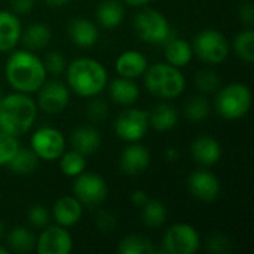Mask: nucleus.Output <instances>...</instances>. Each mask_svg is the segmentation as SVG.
I'll return each mask as SVG.
<instances>
[{
    "label": "nucleus",
    "instance_id": "nucleus-31",
    "mask_svg": "<svg viewBox=\"0 0 254 254\" xmlns=\"http://www.w3.org/2000/svg\"><path fill=\"white\" fill-rule=\"evenodd\" d=\"M118 253L121 254H153L156 249L150 243V240L141 235H128L119 241Z\"/></svg>",
    "mask_w": 254,
    "mask_h": 254
},
{
    "label": "nucleus",
    "instance_id": "nucleus-3",
    "mask_svg": "<svg viewBox=\"0 0 254 254\" xmlns=\"http://www.w3.org/2000/svg\"><path fill=\"white\" fill-rule=\"evenodd\" d=\"M37 118V104L28 94L13 92L0 100V131L13 137L28 132Z\"/></svg>",
    "mask_w": 254,
    "mask_h": 254
},
{
    "label": "nucleus",
    "instance_id": "nucleus-40",
    "mask_svg": "<svg viewBox=\"0 0 254 254\" xmlns=\"http://www.w3.org/2000/svg\"><path fill=\"white\" fill-rule=\"evenodd\" d=\"M95 223H97L98 229L103 231V232H113L115 228H116V219L109 211L98 213L97 217H95Z\"/></svg>",
    "mask_w": 254,
    "mask_h": 254
},
{
    "label": "nucleus",
    "instance_id": "nucleus-22",
    "mask_svg": "<svg viewBox=\"0 0 254 254\" xmlns=\"http://www.w3.org/2000/svg\"><path fill=\"white\" fill-rule=\"evenodd\" d=\"M70 143H71L73 150H77L79 153L88 156V155L95 153L100 149L101 132L91 125L79 127L71 132Z\"/></svg>",
    "mask_w": 254,
    "mask_h": 254
},
{
    "label": "nucleus",
    "instance_id": "nucleus-29",
    "mask_svg": "<svg viewBox=\"0 0 254 254\" xmlns=\"http://www.w3.org/2000/svg\"><path fill=\"white\" fill-rule=\"evenodd\" d=\"M60 159V170L65 177L74 179L83 171H86V156L79 153L77 150H68L58 158Z\"/></svg>",
    "mask_w": 254,
    "mask_h": 254
},
{
    "label": "nucleus",
    "instance_id": "nucleus-46",
    "mask_svg": "<svg viewBox=\"0 0 254 254\" xmlns=\"http://www.w3.org/2000/svg\"><path fill=\"white\" fill-rule=\"evenodd\" d=\"M49 7H63L65 6L70 0H43Z\"/></svg>",
    "mask_w": 254,
    "mask_h": 254
},
{
    "label": "nucleus",
    "instance_id": "nucleus-4",
    "mask_svg": "<svg viewBox=\"0 0 254 254\" xmlns=\"http://www.w3.org/2000/svg\"><path fill=\"white\" fill-rule=\"evenodd\" d=\"M144 85L150 94L162 100L180 97L186 89V77L180 68L168 63H156L144 71Z\"/></svg>",
    "mask_w": 254,
    "mask_h": 254
},
{
    "label": "nucleus",
    "instance_id": "nucleus-34",
    "mask_svg": "<svg viewBox=\"0 0 254 254\" xmlns=\"http://www.w3.org/2000/svg\"><path fill=\"white\" fill-rule=\"evenodd\" d=\"M196 88L204 94H214L222 86V80L219 74L213 70H201L195 76Z\"/></svg>",
    "mask_w": 254,
    "mask_h": 254
},
{
    "label": "nucleus",
    "instance_id": "nucleus-37",
    "mask_svg": "<svg viewBox=\"0 0 254 254\" xmlns=\"http://www.w3.org/2000/svg\"><path fill=\"white\" fill-rule=\"evenodd\" d=\"M109 115V106L107 103L103 100V98H98L97 97H91L88 104H86V116L94 121V122H98V121H103L106 119V116Z\"/></svg>",
    "mask_w": 254,
    "mask_h": 254
},
{
    "label": "nucleus",
    "instance_id": "nucleus-38",
    "mask_svg": "<svg viewBox=\"0 0 254 254\" xmlns=\"http://www.w3.org/2000/svg\"><path fill=\"white\" fill-rule=\"evenodd\" d=\"M49 220H51V213H49V210L45 205L36 204V205L30 207V210H28V222L34 228L43 229V228L48 226Z\"/></svg>",
    "mask_w": 254,
    "mask_h": 254
},
{
    "label": "nucleus",
    "instance_id": "nucleus-2",
    "mask_svg": "<svg viewBox=\"0 0 254 254\" xmlns=\"http://www.w3.org/2000/svg\"><path fill=\"white\" fill-rule=\"evenodd\" d=\"M67 86L83 98L100 95L109 83V74L106 67L89 57H80L73 60L65 67Z\"/></svg>",
    "mask_w": 254,
    "mask_h": 254
},
{
    "label": "nucleus",
    "instance_id": "nucleus-17",
    "mask_svg": "<svg viewBox=\"0 0 254 254\" xmlns=\"http://www.w3.org/2000/svg\"><path fill=\"white\" fill-rule=\"evenodd\" d=\"M83 205L73 195H65L57 199L52 207V217L57 225L63 228H71L82 219Z\"/></svg>",
    "mask_w": 254,
    "mask_h": 254
},
{
    "label": "nucleus",
    "instance_id": "nucleus-19",
    "mask_svg": "<svg viewBox=\"0 0 254 254\" xmlns=\"http://www.w3.org/2000/svg\"><path fill=\"white\" fill-rule=\"evenodd\" d=\"M21 21L12 10H0V52H10L21 40Z\"/></svg>",
    "mask_w": 254,
    "mask_h": 254
},
{
    "label": "nucleus",
    "instance_id": "nucleus-32",
    "mask_svg": "<svg viewBox=\"0 0 254 254\" xmlns=\"http://www.w3.org/2000/svg\"><path fill=\"white\" fill-rule=\"evenodd\" d=\"M234 51L240 60L247 64L254 61V31L252 28H246L238 33L234 39Z\"/></svg>",
    "mask_w": 254,
    "mask_h": 254
},
{
    "label": "nucleus",
    "instance_id": "nucleus-28",
    "mask_svg": "<svg viewBox=\"0 0 254 254\" xmlns=\"http://www.w3.org/2000/svg\"><path fill=\"white\" fill-rule=\"evenodd\" d=\"M39 162H40V159L31 150V147L30 149H22L19 146V149L16 150L13 158L9 161L7 167L16 176H28V174H33L37 170Z\"/></svg>",
    "mask_w": 254,
    "mask_h": 254
},
{
    "label": "nucleus",
    "instance_id": "nucleus-23",
    "mask_svg": "<svg viewBox=\"0 0 254 254\" xmlns=\"http://www.w3.org/2000/svg\"><path fill=\"white\" fill-rule=\"evenodd\" d=\"M193 58V49L192 45L183 39L171 37L165 43V60L168 64L182 68L186 67Z\"/></svg>",
    "mask_w": 254,
    "mask_h": 254
},
{
    "label": "nucleus",
    "instance_id": "nucleus-26",
    "mask_svg": "<svg viewBox=\"0 0 254 254\" xmlns=\"http://www.w3.org/2000/svg\"><path fill=\"white\" fill-rule=\"evenodd\" d=\"M52 39L51 28L43 22H34L21 33V40L28 51L43 49Z\"/></svg>",
    "mask_w": 254,
    "mask_h": 254
},
{
    "label": "nucleus",
    "instance_id": "nucleus-6",
    "mask_svg": "<svg viewBox=\"0 0 254 254\" xmlns=\"http://www.w3.org/2000/svg\"><path fill=\"white\" fill-rule=\"evenodd\" d=\"M134 31L146 43L165 45L174 37L173 27L167 16L156 9H143L134 18Z\"/></svg>",
    "mask_w": 254,
    "mask_h": 254
},
{
    "label": "nucleus",
    "instance_id": "nucleus-48",
    "mask_svg": "<svg viewBox=\"0 0 254 254\" xmlns=\"http://www.w3.org/2000/svg\"><path fill=\"white\" fill-rule=\"evenodd\" d=\"M3 235H4V226H3V223L0 222V240L3 238Z\"/></svg>",
    "mask_w": 254,
    "mask_h": 254
},
{
    "label": "nucleus",
    "instance_id": "nucleus-39",
    "mask_svg": "<svg viewBox=\"0 0 254 254\" xmlns=\"http://www.w3.org/2000/svg\"><path fill=\"white\" fill-rule=\"evenodd\" d=\"M207 247H208V252L220 254V253H226V252L229 250L231 244H229V240H228L225 235L216 234V235H213V237L208 240Z\"/></svg>",
    "mask_w": 254,
    "mask_h": 254
},
{
    "label": "nucleus",
    "instance_id": "nucleus-24",
    "mask_svg": "<svg viewBox=\"0 0 254 254\" xmlns=\"http://www.w3.org/2000/svg\"><path fill=\"white\" fill-rule=\"evenodd\" d=\"M179 122V113L174 106L168 103L156 104L149 113V127L159 132H165L173 129Z\"/></svg>",
    "mask_w": 254,
    "mask_h": 254
},
{
    "label": "nucleus",
    "instance_id": "nucleus-35",
    "mask_svg": "<svg viewBox=\"0 0 254 254\" xmlns=\"http://www.w3.org/2000/svg\"><path fill=\"white\" fill-rule=\"evenodd\" d=\"M18 149H19L18 138L4 131H0V167L7 165Z\"/></svg>",
    "mask_w": 254,
    "mask_h": 254
},
{
    "label": "nucleus",
    "instance_id": "nucleus-16",
    "mask_svg": "<svg viewBox=\"0 0 254 254\" xmlns=\"http://www.w3.org/2000/svg\"><path fill=\"white\" fill-rule=\"evenodd\" d=\"M190 155L195 162L204 167L216 165L222 158V146L220 143L207 134L196 137L190 144Z\"/></svg>",
    "mask_w": 254,
    "mask_h": 254
},
{
    "label": "nucleus",
    "instance_id": "nucleus-12",
    "mask_svg": "<svg viewBox=\"0 0 254 254\" xmlns=\"http://www.w3.org/2000/svg\"><path fill=\"white\" fill-rule=\"evenodd\" d=\"M70 101V88L60 80H49L37 89V109L46 115H60Z\"/></svg>",
    "mask_w": 254,
    "mask_h": 254
},
{
    "label": "nucleus",
    "instance_id": "nucleus-47",
    "mask_svg": "<svg viewBox=\"0 0 254 254\" xmlns=\"http://www.w3.org/2000/svg\"><path fill=\"white\" fill-rule=\"evenodd\" d=\"M9 253V250H7V247H4L1 243H0V254H7Z\"/></svg>",
    "mask_w": 254,
    "mask_h": 254
},
{
    "label": "nucleus",
    "instance_id": "nucleus-21",
    "mask_svg": "<svg viewBox=\"0 0 254 254\" xmlns=\"http://www.w3.org/2000/svg\"><path fill=\"white\" fill-rule=\"evenodd\" d=\"M107 86H109V95L112 101L119 106L129 107L140 97V88L134 79H127V77L119 76L113 79L110 83H107Z\"/></svg>",
    "mask_w": 254,
    "mask_h": 254
},
{
    "label": "nucleus",
    "instance_id": "nucleus-8",
    "mask_svg": "<svg viewBox=\"0 0 254 254\" xmlns=\"http://www.w3.org/2000/svg\"><path fill=\"white\" fill-rule=\"evenodd\" d=\"M201 235L189 223H176L167 229L162 240V252L167 254H193L199 250Z\"/></svg>",
    "mask_w": 254,
    "mask_h": 254
},
{
    "label": "nucleus",
    "instance_id": "nucleus-43",
    "mask_svg": "<svg viewBox=\"0 0 254 254\" xmlns=\"http://www.w3.org/2000/svg\"><path fill=\"white\" fill-rule=\"evenodd\" d=\"M149 201V195L144 192V190H135V192H132V195H131V202L135 205V207H143L146 202Z\"/></svg>",
    "mask_w": 254,
    "mask_h": 254
},
{
    "label": "nucleus",
    "instance_id": "nucleus-42",
    "mask_svg": "<svg viewBox=\"0 0 254 254\" xmlns=\"http://www.w3.org/2000/svg\"><path fill=\"white\" fill-rule=\"evenodd\" d=\"M240 18L243 22H246L249 27H252L254 24V9L252 1H246L241 4L240 7Z\"/></svg>",
    "mask_w": 254,
    "mask_h": 254
},
{
    "label": "nucleus",
    "instance_id": "nucleus-30",
    "mask_svg": "<svg viewBox=\"0 0 254 254\" xmlns=\"http://www.w3.org/2000/svg\"><path fill=\"white\" fill-rule=\"evenodd\" d=\"M167 208L162 202L156 199H149L141 207V220L149 228H159L167 220Z\"/></svg>",
    "mask_w": 254,
    "mask_h": 254
},
{
    "label": "nucleus",
    "instance_id": "nucleus-27",
    "mask_svg": "<svg viewBox=\"0 0 254 254\" xmlns=\"http://www.w3.org/2000/svg\"><path fill=\"white\" fill-rule=\"evenodd\" d=\"M7 250L13 253H28L36 247L34 234L25 226H15L6 237Z\"/></svg>",
    "mask_w": 254,
    "mask_h": 254
},
{
    "label": "nucleus",
    "instance_id": "nucleus-41",
    "mask_svg": "<svg viewBox=\"0 0 254 254\" xmlns=\"http://www.w3.org/2000/svg\"><path fill=\"white\" fill-rule=\"evenodd\" d=\"M34 7V0H10V9L13 13H28L31 12V9Z\"/></svg>",
    "mask_w": 254,
    "mask_h": 254
},
{
    "label": "nucleus",
    "instance_id": "nucleus-20",
    "mask_svg": "<svg viewBox=\"0 0 254 254\" xmlns=\"http://www.w3.org/2000/svg\"><path fill=\"white\" fill-rule=\"evenodd\" d=\"M67 31L70 40L79 48H92L100 39L98 27L92 21L85 18H76L70 21Z\"/></svg>",
    "mask_w": 254,
    "mask_h": 254
},
{
    "label": "nucleus",
    "instance_id": "nucleus-49",
    "mask_svg": "<svg viewBox=\"0 0 254 254\" xmlns=\"http://www.w3.org/2000/svg\"><path fill=\"white\" fill-rule=\"evenodd\" d=\"M0 100H1V95H0Z\"/></svg>",
    "mask_w": 254,
    "mask_h": 254
},
{
    "label": "nucleus",
    "instance_id": "nucleus-5",
    "mask_svg": "<svg viewBox=\"0 0 254 254\" xmlns=\"http://www.w3.org/2000/svg\"><path fill=\"white\" fill-rule=\"evenodd\" d=\"M253 104L252 89L246 83H229L220 86L216 94L214 107L217 113L226 121H238L247 116Z\"/></svg>",
    "mask_w": 254,
    "mask_h": 254
},
{
    "label": "nucleus",
    "instance_id": "nucleus-18",
    "mask_svg": "<svg viewBox=\"0 0 254 254\" xmlns=\"http://www.w3.org/2000/svg\"><path fill=\"white\" fill-rule=\"evenodd\" d=\"M149 67V61L144 54L138 51H125L122 52L115 63L116 73L121 77L127 79H138L144 74V71Z\"/></svg>",
    "mask_w": 254,
    "mask_h": 254
},
{
    "label": "nucleus",
    "instance_id": "nucleus-44",
    "mask_svg": "<svg viewBox=\"0 0 254 254\" xmlns=\"http://www.w3.org/2000/svg\"><path fill=\"white\" fill-rule=\"evenodd\" d=\"M179 156H180V153H179V150L176 149V147H170L167 152H165V159L167 161H177L179 159Z\"/></svg>",
    "mask_w": 254,
    "mask_h": 254
},
{
    "label": "nucleus",
    "instance_id": "nucleus-36",
    "mask_svg": "<svg viewBox=\"0 0 254 254\" xmlns=\"http://www.w3.org/2000/svg\"><path fill=\"white\" fill-rule=\"evenodd\" d=\"M43 65L46 68V73L54 74V76H60L65 71L67 61L60 51H52V52L46 54V57L43 60Z\"/></svg>",
    "mask_w": 254,
    "mask_h": 254
},
{
    "label": "nucleus",
    "instance_id": "nucleus-9",
    "mask_svg": "<svg viewBox=\"0 0 254 254\" xmlns=\"http://www.w3.org/2000/svg\"><path fill=\"white\" fill-rule=\"evenodd\" d=\"M149 129V113L137 109L128 107L115 121V132L116 135L127 143H138Z\"/></svg>",
    "mask_w": 254,
    "mask_h": 254
},
{
    "label": "nucleus",
    "instance_id": "nucleus-33",
    "mask_svg": "<svg viewBox=\"0 0 254 254\" xmlns=\"http://www.w3.org/2000/svg\"><path fill=\"white\" fill-rule=\"evenodd\" d=\"M185 115L190 122H201V121L207 119L210 115V104H208L207 98H204L201 95L192 97L185 106Z\"/></svg>",
    "mask_w": 254,
    "mask_h": 254
},
{
    "label": "nucleus",
    "instance_id": "nucleus-45",
    "mask_svg": "<svg viewBox=\"0 0 254 254\" xmlns=\"http://www.w3.org/2000/svg\"><path fill=\"white\" fill-rule=\"evenodd\" d=\"M150 1L152 0H124V3L128 4V6H131V7H144Z\"/></svg>",
    "mask_w": 254,
    "mask_h": 254
},
{
    "label": "nucleus",
    "instance_id": "nucleus-1",
    "mask_svg": "<svg viewBox=\"0 0 254 254\" xmlns=\"http://www.w3.org/2000/svg\"><path fill=\"white\" fill-rule=\"evenodd\" d=\"M4 76L7 83L22 94H33L45 83L46 68L43 60H40L31 51H15L9 55L4 65Z\"/></svg>",
    "mask_w": 254,
    "mask_h": 254
},
{
    "label": "nucleus",
    "instance_id": "nucleus-15",
    "mask_svg": "<svg viewBox=\"0 0 254 254\" xmlns=\"http://www.w3.org/2000/svg\"><path fill=\"white\" fill-rule=\"evenodd\" d=\"M150 165V152L138 143H129L119 158V168L125 176H140Z\"/></svg>",
    "mask_w": 254,
    "mask_h": 254
},
{
    "label": "nucleus",
    "instance_id": "nucleus-14",
    "mask_svg": "<svg viewBox=\"0 0 254 254\" xmlns=\"http://www.w3.org/2000/svg\"><path fill=\"white\" fill-rule=\"evenodd\" d=\"M188 186L190 193L202 201V202H213L220 196V180L207 170H198L190 174L188 180Z\"/></svg>",
    "mask_w": 254,
    "mask_h": 254
},
{
    "label": "nucleus",
    "instance_id": "nucleus-11",
    "mask_svg": "<svg viewBox=\"0 0 254 254\" xmlns=\"http://www.w3.org/2000/svg\"><path fill=\"white\" fill-rule=\"evenodd\" d=\"M31 150L42 161H55L65 150V138L63 132L52 127H40L30 140Z\"/></svg>",
    "mask_w": 254,
    "mask_h": 254
},
{
    "label": "nucleus",
    "instance_id": "nucleus-13",
    "mask_svg": "<svg viewBox=\"0 0 254 254\" xmlns=\"http://www.w3.org/2000/svg\"><path fill=\"white\" fill-rule=\"evenodd\" d=\"M34 249L39 254H68L73 250V238L67 228L60 225L46 226L36 240Z\"/></svg>",
    "mask_w": 254,
    "mask_h": 254
},
{
    "label": "nucleus",
    "instance_id": "nucleus-10",
    "mask_svg": "<svg viewBox=\"0 0 254 254\" xmlns=\"http://www.w3.org/2000/svg\"><path fill=\"white\" fill-rule=\"evenodd\" d=\"M109 188L106 180L91 171H83L73 182V196H76L82 205L86 207H97L104 202L107 198Z\"/></svg>",
    "mask_w": 254,
    "mask_h": 254
},
{
    "label": "nucleus",
    "instance_id": "nucleus-7",
    "mask_svg": "<svg viewBox=\"0 0 254 254\" xmlns=\"http://www.w3.org/2000/svg\"><path fill=\"white\" fill-rule=\"evenodd\" d=\"M193 54L207 64H222L229 55V42L223 33L214 28L199 31L192 43Z\"/></svg>",
    "mask_w": 254,
    "mask_h": 254
},
{
    "label": "nucleus",
    "instance_id": "nucleus-25",
    "mask_svg": "<svg viewBox=\"0 0 254 254\" xmlns=\"http://www.w3.org/2000/svg\"><path fill=\"white\" fill-rule=\"evenodd\" d=\"M95 16L101 27L113 30L122 24L125 18V9L118 0H104L97 7Z\"/></svg>",
    "mask_w": 254,
    "mask_h": 254
}]
</instances>
